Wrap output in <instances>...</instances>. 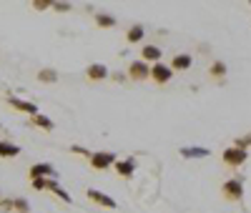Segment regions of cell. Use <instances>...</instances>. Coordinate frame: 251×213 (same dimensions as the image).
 <instances>
[{"mask_svg": "<svg viewBox=\"0 0 251 213\" xmlns=\"http://www.w3.org/2000/svg\"><path fill=\"white\" fill-rule=\"evenodd\" d=\"M221 193L226 201H241L244 198V181L241 178H228L221 186Z\"/></svg>", "mask_w": 251, "mask_h": 213, "instance_id": "cell-1", "label": "cell"}, {"mask_svg": "<svg viewBox=\"0 0 251 213\" xmlns=\"http://www.w3.org/2000/svg\"><path fill=\"white\" fill-rule=\"evenodd\" d=\"M221 158H224V163L226 166H231V168H239V166H244L246 161H249V151H241V148H226V151L221 153Z\"/></svg>", "mask_w": 251, "mask_h": 213, "instance_id": "cell-2", "label": "cell"}, {"mask_svg": "<svg viewBox=\"0 0 251 213\" xmlns=\"http://www.w3.org/2000/svg\"><path fill=\"white\" fill-rule=\"evenodd\" d=\"M91 168H96V170H106V168H111L118 158H116V153H111V151H98V153H91Z\"/></svg>", "mask_w": 251, "mask_h": 213, "instance_id": "cell-3", "label": "cell"}, {"mask_svg": "<svg viewBox=\"0 0 251 213\" xmlns=\"http://www.w3.org/2000/svg\"><path fill=\"white\" fill-rule=\"evenodd\" d=\"M126 78H131V80H149L151 78V66L149 63H143V60H133L128 71H126Z\"/></svg>", "mask_w": 251, "mask_h": 213, "instance_id": "cell-4", "label": "cell"}, {"mask_svg": "<svg viewBox=\"0 0 251 213\" xmlns=\"http://www.w3.org/2000/svg\"><path fill=\"white\" fill-rule=\"evenodd\" d=\"M171 75H174V71L169 66H163V63H153L151 66V80L158 83V85H166L171 80Z\"/></svg>", "mask_w": 251, "mask_h": 213, "instance_id": "cell-5", "label": "cell"}, {"mask_svg": "<svg viewBox=\"0 0 251 213\" xmlns=\"http://www.w3.org/2000/svg\"><path fill=\"white\" fill-rule=\"evenodd\" d=\"M86 193H88V201H93L96 206H103V208H116V201H113L108 193L98 190V188H88Z\"/></svg>", "mask_w": 251, "mask_h": 213, "instance_id": "cell-6", "label": "cell"}, {"mask_svg": "<svg viewBox=\"0 0 251 213\" xmlns=\"http://www.w3.org/2000/svg\"><path fill=\"white\" fill-rule=\"evenodd\" d=\"M5 100H8V105H13V108H15V111H20V113H30V116L40 113V111H38V105H35V103H30V100L15 98V95H8Z\"/></svg>", "mask_w": 251, "mask_h": 213, "instance_id": "cell-7", "label": "cell"}, {"mask_svg": "<svg viewBox=\"0 0 251 213\" xmlns=\"http://www.w3.org/2000/svg\"><path fill=\"white\" fill-rule=\"evenodd\" d=\"M30 178H55V168L50 163H35L30 166Z\"/></svg>", "mask_w": 251, "mask_h": 213, "instance_id": "cell-8", "label": "cell"}, {"mask_svg": "<svg viewBox=\"0 0 251 213\" xmlns=\"http://www.w3.org/2000/svg\"><path fill=\"white\" fill-rule=\"evenodd\" d=\"M86 75H88V80H106L111 75V71L103 66V63H91L86 68Z\"/></svg>", "mask_w": 251, "mask_h": 213, "instance_id": "cell-9", "label": "cell"}, {"mask_svg": "<svg viewBox=\"0 0 251 213\" xmlns=\"http://www.w3.org/2000/svg\"><path fill=\"white\" fill-rule=\"evenodd\" d=\"M113 168H116V173H118L121 178H131L133 170H136V161H133V158H123V161H116Z\"/></svg>", "mask_w": 251, "mask_h": 213, "instance_id": "cell-10", "label": "cell"}, {"mask_svg": "<svg viewBox=\"0 0 251 213\" xmlns=\"http://www.w3.org/2000/svg\"><path fill=\"white\" fill-rule=\"evenodd\" d=\"M178 153H181L183 158H206L211 151H208V148H203V145H183Z\"/></svg>", "mask_w": 251, "mask_h": 213, "instance_id": "cell-11", "label": "cell"}, {"mask_svg": "<svg viewBox=\"0 0 251 213\" xmlns=\"http://www.w3.org/2000/svg\"><path fill=\"white\" fill-rule=\"evenodd\" d=\"M161 48L158 46H143L141 48V60L143 63H161Z\"/></svg>", "mask_w": 251, "mask_h": 213, "instance_id": "cell-12", "label": "cell"}, {"mask_svg": "<svg viewBox=\"0 0 251 213\" xmlns=\"http://www.w3.org/2000/svg\"><path fill=\"white\" fill-rule=\"evenodd\" d=\"M171 71H188L191 68V53H178V55H174V60H171V66H169Z\"/></svg>", "mask_w": 251, "mask_h": 213, "instance_id": "cell-13", "label": "cell"}, {"mask_svg": "<svg viewBox=\"0 0 251 213\" xmlns=\"http://www.w3.org/2000/svg\"><path fill=\"white\" fill-rule=\"evenodd\" d=\"M30 125H35V128H43V131H53V128H55V123H53L48 116H43V113H35V116H30Z\"/></svg>", "mask_w": 251, "mask_h": 213, "instance_id": "cell-14", "label": "cell"}, {"mask_svg": "<svg viewBox=\"0 0 251 213\" xmlns=\"http://www.w3.org/2000/svg\"><path fill=\"white\" fill-rule=\"evenodd\" d=\"M46 190H50V193H55L63 203H71V193H66V190L60 188V183L55 181V178H48V188Z\"/></svg>", "mask_w": 251, "mask_h": 213, "instance_id": "cell-15", "label": "cell"}, {"mask_svg": "<svg viewBox=\"0 0 251 213\" xmlns=\"http://www.w3.org/2000/svg\"><path fill=\"white\" fill-rule=\"evenodd\" d=\"M15 156H20V145L0 141V158H15Z\"/></svg>", "mask_w": 251, "mask_h": 213, "instance_id": "cell-16", "label": "cell"}, {"mask_svg": "<svg viewBox=\"0 0 251 213\" xmlns=\"http://www.w3.org/2000/svg\"><path fill=\"white\" fill-rule=\"evenodd\" d=\"M96 25L98 28H116V18L111 13H96Z\"/></svg>", "mask_w": 251, "mask_h": 213, "instance_id": "cell-17", "label": "cell"}, {"mask_svg": "<svg viewBox=\"0 0 251 213\" xmlns=\"http://www.w3.org/2000/svg\"><path fill=\"white\" fill-rule=\"evenodd\" d=\"M38 80L46 85H53V83H58V73L53 68H43V71H38Z\"/></svg>", "mask_w": 251, "mask_h": 213, "instance_id": "cell-18", "label": "cell"}, {"mask_svg": "<svg viewBox=\"0 0 251 213\" xmlns=\"http://www.w3.org/2000/svg\"><path fill=\"white\" fill-rule=\"evenodd\" d=\"M208 73H211V78L224 80V75L228 73V68H226V63H224V60H216V63H211V68H208Z\"/></svg>", "mask_w": 251, "mask_h": 213, "instance_id": "cell-19", "label": "cell"}, {"mask_svg": "<svg viewBox=\"0 0 251 213\" xmlns=\"http://www.w3.org/2000/svg\"><path fill=\"white\" fill-rule=\"evenodd\" d=\"M143 35H146V28L143 25H133V28H128V33H126V40L128 43H141Z\"/></svg>", "mask_w": 251, "mask_h": 213, "instance_id": "cell-20", "label": "cell"}, {"mask_svg": "<svg viewBox=\"0 0 251 213\" xmlns=\"http://www.w3.org/2000/svg\"><path fill=\"white\" fill-rule=\"evenodd\" d=\"M13 213H30L28 198H13Z\"/></svg>", "mask_w": 251, "mask_h": 213, "instance_id": "cell-21", "label": "cell"}, {"mask_svg": "<svg viewBox=\"0 0 251 213\" xmlns=\"http://www.w3.org/2000/svg\"><path fill=\"white\" fill-rule=\"evenodd\" d=\"M50 10H55V13H71V3H63V0H50Z\"/></svg>", "mask_w": 251, "mask_h": 213, "instance_id": "cell-22", "label": "cell"}, {"mask_svg": "<svg viewBox=\"0 0 251 213\" xmlns=\"http://www.w3.org/2000/svg\"><path fill=\"white\" fill-rule=\"evenodd\" d=\"M234 148H241V151H249V148H251V133H249V136H241V138H236V141H234Z\"/></svg>", "mask_w": 251, "mask_h": 213, "instance_id": "cell-23", "label": "cell"}, {"mask_svg": "<svg viewBox=\"0 0 251 213\" xmlns=\"http://www.w3.org/2000/svg\"><path fill=\"white\" fill-rule=\"evenodd\" d=\"M30 8H33V10H38V13L50 10V0H33V3H30Z\"/></svg>", "mask_w": 251, "mask_h": 213, "instance_id": "cell-24", "label": "cell"}, {"mask_svg": "<svg viewBox=\"0 0 251 213\" xmlns=\"http://www.w3.org/2000/svg\"><path fill=\"white\" fill-rule=\"evenodd\" d=\"M30 186L35 190H46L48 188V178H30Z\"/></svg>", "mask_w": 251, "mask_h": 213, "instance_id": "cell-25", "label": "cell"}, {"mask_svg": "<svg viewBox=\"0 0 251 213\" xmlns=\"http://www.w3.org/2000/svg\"><path fill=\"white\" fill-rule=\"evenodd\" d=\"M0 213H13V198H0Z\"/></svg>", "mask_w": 251, "mask_h": 213, "instance_id": "cell-26", "label": "cell"}, {"mask_svg": "<svg viewBox=\"0 0 251 213\" xmlns=\"http://www.w3.org/2000/svg\"><path fill=\"white\" fill-rule=\"evenodd\" d=\"M71 151H73V153H78V156H86V158H91V153L86 151V148H80V145H71Z\"/></svg>", "mask_w": 251, "mask_h": 213, "instance_id": "cell-27", "label": "cell"}, {"mask_svg": "<svg viewBox=\"0 0 251 213\" xmlns=\"http://www.w3.org/2000/svg\"><path fill=\"white\" fill-rule=\"evenodd\" d=\"M111 78H113V80H116V83H123V80H126V75H123V73H113V75H111Z\"/></svg>", "mask_w": 251, "mask_h": 213, "instance_id": "cell-28", "label": "cell"}, {"mask_svg": "<svg viewBox=\"0 0 251 213\" xmlns=\"http://www.w3.org/2000/svg\"><path fill=\"white\" fill-rule=\"evenodd\" d=\"M0 198H3V196H0Z\"/></svg>", "mask_w": 251, "mask_h": 213, "instance_id": "cell-29", "label": "cell"}]
</instances>
